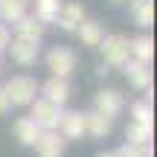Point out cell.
I'll return each instance as SVG.
<instances>
[{
	"label": "cell",
	"mask_w": 157,
	"mask_h": 157,
	"mask_svg": "<svg viewBox=\"0 0 157 157\" xmlns=\"http://www.w3.org/2000/svg\"><path fill=\"white\" fill-rule=\"evenodd\" d=\"M38 78H32V76H26V73H21V76H12L9 82L3 84V90H6V96H9V102H12V108H29L35 99H38Z\"/></svg>",
	"instance_id": "1"
},
{
	"label": "cell",
	"mask_w": 157,
	"mask_h": 157,
	"mask_svg": "<svg viewBox=\"0 0 157 157\" xmlns=\"http://www.w3.org/2000/svg\"><path fill=\"white\" fill-rule=\"evenodd\" d=\"M32 113H29V119H32L35 125H38L41 131H56L58 128V119H61V113H64V108H58V105H52V102H47V99H35L32 105Z\"/></svg>",
	"instance_id": "2"
},
{
	"label": "cell",
	"mask_w": 157,
	"mask_h": 157,
	"mask_svg": "<svg viewBox=\"0 0 157 157\" xmlns=\"http://www.w3.org/2000/svg\"><path fill=\"white\" fill-rule=\"evenodd\" d=\"M99 50H102V58H105V67H122L131 58L128 56V38H122V35H105Z\"/></svg>",
	"instance_id": "3"
},
{
	"label": "cell",
	"mask_w": 157,
	"mask_h": 157,
	"mask_svg": "<svg viewBox=\"0 0 157 157\" xmlns=\"http://www.w3.org/2000/svg\"><path fill=\"white\" fill-rule=\"evenodd\" d=\"M47 70L56 78H70V73L76 70V52L70 47H52L47 52Z\"/></svg>",
	"instance_id": "4"
},
{
	"label": "cell",
	"mask_w": 157,
	"mask_h": 157,
	"mask_svg": "<svg viewBox=\"0 0 157 157\" xmlns=\"http://www.w3.org/2000/svg\"><path fill=\"white\" fill-rule=\"evenodd\" d=\"M122 108H125V99H122V93H119V90H113V87H102L99 93H96L93 111H99L102 117L113 119V117H119V113H122Z\"/></svg>",
	"instance_id": "5"
},
{
	"label": "cell",
	"mask_w": 157,
	"mask_h": 157,
	"mask_svg": "<svg viewBox=\"0 0 157 157\" xmlns=\"http://www.w3.org/2000/svg\"><path fill=\"white\" fill-rule=\"evenodd\" d=\"M38 90H41V99L52 102V105H58V108H64V105H67V99H70V82H67V78L50 76Z\"/></svg>",
	"instance_id": "6"
},
{
	"label": "cell",
	"mask_w": 157,
	"mask_h": 157,
	"mask_svg": "<svg viewBox=\"0 0 157 157\" xmlns=\"http://www.w3.org/2000/svg\"><path fill=\"white\" fill-rule=\"evenodd\" d=\"M32 148L38 151V157H61L64 148H67V140L58 131H41V137L35 140Z\"/></svg>",
	"instance_id": "7"
},
{
	"label": "cell",
	"mask_w": 157,
	"mask_h": 157,
	"mask_svg": "<svg viewBox=\"0 0 157 157\" xmlns=\"http://www.w3.org/2000/svg\"><path fill=\"white\" fill-rule=\"evenodd\" d=\"M56 131L64 137V140H82L84 137V113L82 111H64Z\"/></svg>",
	"instance_id": "8"
},
{
	"label": "cell",
	"mask_w": 157,
	"mask_h": 157,
	"mask_svg": "<svg viewBox=\"0 0 157 157\" xmlns=\"http://www.w3.org/2000/svg\"><path fill=\"white\" fill-rule=\"evenodd\" d=\"M6 50L12 52V58H15L21 67H29V64L38 61V41H26V38H12L9 47Z\"/></svg>",
	"instance_id": "9"
},
{
	"label": "cell",
	"mask_w": 157,
	"mask_h": 157,
	"mask_svg": "<svg viewBox=\"0 0 157 157\" xmlns=\"http://www.w3.org/2000/svg\"><path fill=\"white\" fill-rule=\"evenodd\" d=\"M122 70H125V78H128L137 90H151V67H148V64L137 61V58H128V61L122 64Z\"/></svg>",
	"instance_id": "10"
},
{
	"label": "cell",
	"mask_w": 157,
	"mask_h": 157,
	"mask_svg": "<svg viewBox=\"0 0 157 157\" xmlns=\"http://www.w3.org/2000/svg\"><path fill=\"white\" fill-rule=\"evenodd\" d=\"M56 21H58V26H61L64 32H76L78 23L87 21V15H84V6L82 3H64L61 9H58Z\"/></svg>",
	"instance_id": "11"
},
{
	"label": "cell",
	"mask_w": 157,
	"mask_h": 157,
	"mask_svg": "<svg viewBox=\"0 0 157 157\" xmlns=\"http://www.w3.org/2000/svg\"><path fill=\"white\" fill-rule=\"evenodd\" d=\"M12 134H15V140L21 143V146L32 148V146H35V140L41 137V128H38V125H35L29 117H17V119H15V125H12Z\"/></svg>",
	"instance_id": "12"
},
{
	"label": "cell",
	"mask_w": 157,
	"mask_h": 157,
	"mask_svg": "<svg viewBox=\"0 0 157 157\" xmlns=\"http://www.w3.org/2000/svg\"><path fill=\"white\" fill-rule=\"evenodd\" d=\"M111 128H113V119L102 117L99 111H87V113H84V134H90V137H96V140H102V137L111 134Z\"/></svg>",
	"instance_id": "13"
},
{
	"label": "cell",
	"mask_w": 157,
	"mask_h": 157,
	"mask_svg": "<svg viewBox=\"0 0 157 157\" xmlns=\"http://www.w3.org/2000/svg\"><path fill=\"white\" fill-rule=\"evenodd\" d=\"M12 26H15V38L41 41V35H44V23H41L38 17H32V15H23L21 21H15Z\"/></svg>",
	"instance_id": "14"
},
{
	"label": "cell",
	"mask_w": 157,
	"mask_h": 157,
	"mask_svg": "<svg viewBox=\"0 0 157 157\" xmlns=\"http://www.w3.org/2000/svg\"><path fill=\"white\" fill-rule=\"evenodd\" d=\"M128 56L137 58L143 64H151V56H154V41L151 35H137V38L128 41Z\"/></svg>",
	"instance_id": "15"
},
{
	"label": "cell",
	"mask_w": 157,
	"mask_h": 157,
	"mask_svg": "<svg viewBox=\"0 0 157 157\" xmlns=\"http://www.w3.org/2000/svg\"><path fill=\"white\" fill-rule=\"evenodd\" d=\"M76 32H78V38H82L84 47H99L102 38H105V29H102L99 21H82Z\"/></svg>",
	"instance_id": "16"
},
{
	"label": "cell",
	"mask_w": 157,
	"mask_h": 157,
	"mask_svg": "<svg viewBox=\"0 0 157 157\" xmlns=\"http://www.w3.org/2000/svg\"><path fill=\"white\" fill-rule=\"evenodd\" d=\"M131 15H134L137 26L148 29L154 23V3L151 0H131Z\"/></svg>",
	"instance_id": "17"
},
{
	"label": "cell",
	"mask_w": 157,
	"mask_h": 157,
	"mask_svg": "<svg viewBox=\"0 0 157 157\" xmlns=\"http://www.w3.org/2000/svg\"><path fill=\"white\" fill-rule=\"evenodd\" d=\"M26 15V0H0V21L15 23Z\"/></svg>",
	"instance_id": "18"
},
{
	"label": "cell",
	"mask_w": 157,
	"mask_h": 157,
	"mask_svg": "<svg viewBox=\"0 0 157 157\" xmlns=\"http://www.w3.org/2000/svg\"><path fill=\"white\" fill-rule=\"evenodd\" d=\"M125 140L131 146H151V125L146 122H131L125 128Z\"/></svg>",
	"instance_id": "19"
},
{
	"label": "cell",
	"mask_w": 157,
	"mask_h": 157,
	"mask_svg": "<svg viewBox=\"0 0 157 157\" xmlns=\"http://www.w3.org/2000/svg\"><path fill=\"white\" fill-rule=\"evenodd\" d=\"M58 9H61V3H58V0H35V15H32V17H38V21L47 26L50 21H56Z\"/></svg>",
	"instance_id": "20"
},
{
	"label": "cell",
	"mask_w": 157,
	"mask_h": 157,
	"mask_svg": "<svg viewBox=\"0 0 157 157\" xmlns=\"http://www.w3.org/2000/svg\"><path fill=\"white\" fill-rule=\"evenodd\" d=\"M131 117H134L131 122H146V125H151V117H154V113H151V102H146V99H143V102H134V105H131Z\"/></svg>",
	"instance_id": "21"
},
{
	"label": "cell",
	"mask_w": 157,
	"mask_h": 157,
	"mask_svg": "<svg viewBox=\"0 0 157 157\" xmlns=\"http://www.w3.org/2000/svg\"><path fill=\"white\" fill-rule=\"evenodd\" d=\"M117 157H154V151H151V146H131V143H125L117 151Z\"/></svg>",
	"instance_id": "22"
},
{
	"label": "cell",
	"mask_w": 157,
	"mask_h": 157,
	"mask_svg": "<svg viewBox=\"0 0 157 157\" xmlns=\"http://www.w3.org/2000/svg\"><path fill=\"white\" fill-rule=\"evenodd\" d=\"M9 41H12V32H9V26H6V23H0V56L6 52Z\"/></svg>",
	"instance_id": "23"
},
{
	"label": "cell",
	"mask_w": 157,
	"mask_h": 157,
	"mask_svg": "<svg viewBox=\"0 0 157 157\" xmlns=\"http://www.w3.org/2000/svg\"><path fill=\"white\" fill-rule=\"evenodd\" d=\"M9 111H12V102H9V96H6L3 84H0V113H9Z\"/></svg>",
	"instance_id": "24"
},
{
	"label": "cell",
	"mask_w": 157,
	"mask_h": 157,
	"mask_svg": "<svg viewBox=\"0 0 157 157\" xmlns=\"http://www.w3.org/2000/svg\"><path fill=\"white\" fill-rule=\"evenodd\" d=\"M96 157H117V151H102V154H96Z\"/></svg>",
	"instance_id": "25"
},
{
	"label": "cell",
	"mask_w": 157,
	"mask_h": 157,
	"mask_svg": "<svg viewBox=\"0 0 157 157\" xmlns=\"http://www.w3.org/2000/svg\"><path fill=\"white\" fill-rule=\"evenodd\" d=\"M0 73H3V61H0Z\"/></svg>",
	"instance_id": "26"
},
{
	"label": "cell",
	"mask_w": 157,
	"mask_h": 157,
	"mask_svg": "<svg viewBox=\"0 0 157 157\" xmlns=\"http://www.w3.org/2000/svg\"><path fill=\"white\" fill-rule=\"evenodd\" d=\"M113 3H125V0H113Z\"/></svg>",
	"instance_id": "27"
}]
</instances>
